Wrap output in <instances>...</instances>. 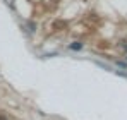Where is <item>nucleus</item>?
Here are the masks:
<instances>
[{
	"mask_svg": "<svg viewBox=\"0 0 127 120\" xmlns=\"http://www.w3.org/2000/svg\"><path fill=\"white\" fill-rule=\"evenodd\" d=\"M70 48H72V50H81V48H83V43H79V41L70 43Z\"/></svg>",
	"mask_w": 127,
	"mask_h": 120,
	"instance_id": "obj_1",
	"label": "nucleus"
},
{
	"mask_svg": "<svg viewBox=\"0 0 127 120\" xmlns=\"http://www.w3.org/2000/svg\"><path fill=\"white\" fill-rule=\"evenodd\" d=\"M0 120H7V119H5V115H2V113H0Z\"/></svg>",
	"mask_w": 127,
	"mask_h": 120,
	"instance_id": "obj_2",
	"label": "nucleus"
}]
</instances>
